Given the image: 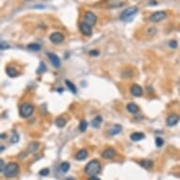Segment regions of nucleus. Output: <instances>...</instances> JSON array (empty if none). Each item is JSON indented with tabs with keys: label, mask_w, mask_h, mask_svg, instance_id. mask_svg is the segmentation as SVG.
Wrapping results in <instances>:
<instances>
[{
	"label": "nucleus",
	"mask_w": 180,
	"mask_h": 180,
	"mask_svg": "<svg viewBox=\"0 0 180 180\" xmlns=\"http://www.w3.org/2000/svg\"><path fill=\"white\" fill-rule=\"evenodd\" d=\"M101 170V164L98 160L96 159H92L91 160L87 165L85 167V173L91 175V176H95L97 174H99V172Z\"/></svg>",
	"instance_id": "obj_1"
},
{
	"label": "nucleus",
	"mask_w": 180,
	"mask_h": 180,
	"mask_svg": "<svg viewBox=\"0 0 180 180\" xmlns=\"http://www.w3.org/2000/svg\"><path fill=\"white\" fill-rule=\"evenodd\" d=\"M19 172V165L16 162H10L8 165L6 166L4 175L8 178H12L18 174Z\"/></svg>",
	"instance_id": "obj_2"
},
{
	"label": "nucleus",
	"mask_w": 180,
	"mask_h": 180,
	"mask_svg": "<svg viewBox=\"0 0 180 180\" xmlns=\"http://www.w3.org/2000/svg\"><path fill=\"white\" fill-rule=\"evenodd\" d=\"M137 11H138V8L137 7H129V8L126 9L121 13L120 19L122 21H124V22L131 21L132 18L135 16V14L137 13Z\"/></svg>",
	"instance_id": "obj_3"
},
{
	"label": "nucleus",
	"mask_w": 180,
	"mask_h": 180,
	"mask_svg": "<svg viewBox=\"0 0 180 180\" xmlns=\"http://www.w3.org/2000/svg\"><path fill=\"white\" fill-rule=\"evenodd\" d=\"M33 111H34L33 106L28 103H24L20 107V115L23 118H28V117L32 115Z\"/></svg>",
	"instance_id": "obj_4"
},
{
	"label": "nucleus",
	"mask_w": 180,
	"mask_h": 180,
	"mask_svg": "<svg viewBox=\"0 0 180 180\" xmlns=\"http://www.w3.org/2000/svg\"><path fill=\"white\" fill-rule=\"evenodd\" d=\"M96 16H95V14L92 12V11H87L85 13L84 15V21L86 24H88L89 26L92 27V26H95L96 24Z\"/></svg>",
	"instance_id": "obj_5"
},
{
	"label": "nucleus",
	"mask_w": 180,
	"mask_h": 180,
	"mask_svg": "<svg viewBox=\"0 0 180 180\" xmlns=\"http://www.w3.org/2000/svg\"><path fill=\"white\" fill-rule=\"evenodd\" d=\"M167 16V13L165 11H156L154 12L151 16H150V20L154 23H158L160 22L161 20H163L164 18H166Z\"/></svg>",
	"instance_id": "obj_6"
},
{
	"label": "nucleus",
	"mask_w": 180,
	"mask_h": 180,
	"mask_svg": "<svg viewBox=\"0 0 180 180\" xmlns=\"http://www.w3.org/2000/svg\"><path fill=\"white\" fill-rule=\"evenodd\" d=\"M46 55H47V57L49 58V59L51 60V63L53 64V66L55 68H59L60 65H61V62H60V59L57 56L56 54H54V53H46Z\"/></svg>",
	"instance_id": "obj_7"
},
{
	"label": "nucleus",
	"mask_w": 180,
	"mask_h": 180,
	"mask_svg": "<svg viewBox=\"0 0 180 180\" xmlns=\"http://www.w3.org/2000/svg\"><path fill=\"white\" fill-rule=\"evenodd\" d=\"M49 39L53 43H60L63 42L64 36L60 32H54L50 35Z\"/></svg>",
	"instance_id": "obj_8"
},
{
	"label": "nucleus",
	"mask_w": 180,
	"mask_h": 180,
	"mask_svg": "<svg viewBox=\"0 0 180 180\" xmlns=\"http://www.w3.org/2000/svg\"><path fill=\"white\" fill-rule=\"evenodd\" d=\"M180 118H179V116L176 115V114H171L168 116V118L166 120V124H167V126L168 127H174L175 126V124L179 122Z\"/></svg>",
	"instance_id": "obj_9"
},
{
	"label": "nucleus",
	"mask_w": 180,
	"mask_h": 180,
	"mask_svg": "<svg viewBox=\"0 0 180 180\" xmlns=\"http://www.w3.org/2000/svg\"><path fill=\"white\" fill-rule=\"evenodd\" d=\"M130 92H131L132 95H134L136 97H139V96H142V95H143V89H142V87H140V85L134 84V85L131 86Z\"/></svg>",
	"instance_id": "obj_10"
},
{
	"label": "nucleus",
	"mask_w": 180,
	"mask_h": 180,
	"mask_svg": "<svg viewBox=\"0 0 180 180\" xmlns=\"http://www.w3.org/2000/svg\"><path fill=\"white\" fill-rule=\"evenodd\" d=\"M80 31L82 32V34H84L85 36H92V27L89 26L86 23H82L80 25Z\"/></svg>",
	"instance_id": "obj_11"
},
{
	"label": "nucleus",
	"mask_w": 180,
	"mask_h": 180,
	"mask_svg": "<svg viewBox=\"0 0 180 180\" xmlns=\"http://www.w3.org/2000/svg\"><path fill=\"white\" fill-rule=\"evenodd\" d=\"M116 155V152L113 148H108L103 153H102V158L105 159H111L114 158V156Z\"/></svg>",
	"instance_id": "obj_12"
},
{
	"label": "nucleus",
	"mask_w": 180,
	"mask_h": 180,
	"mask_svg": "<svg viewBox=\"0 0 180 180\" xmlns=\"http://www.w3.org/2000/svg\"><path fill=\"white\" fill-rule=\"evenodd\" d=\"M130 139L132 142H139V140L144 139V134L142 132H134L130 135Z\"/></svg>",
	"instance_id": "obj_13"
},
{
	"label": "nucleus",
	"mask_w": 180,
	"mask_h": 180,
	"mask_svg": "<svg viewBox=\"0 0 180 180\" xmlns=\"http://www.w3.org/2000/svg\"><path fill=\"white\" fill-rule=\"evenodd\" d=\"M127 109L128 111V112L132 113V114H136L139 112L140 108L138 107V105H136L135 103H129L127 106Z\"/></svg>",
	"instance_id": "obj_14"
},
{
	"label": "nucleus",
	"mask_w": 180,
	"mask_h": 180,
	"mask_svg": "<svg viewBox=\"0 0 180 180\" xmlns=\"http://www.w3.org/2000/svg\"><path fill=\"white\" fill-rule=\"evenodd\" d=\"M121 130H122V127L120 126V124H114V126L108 131V135L114 136V135L118 134V133H120Z\"/></svg>",
	"instance_id": "obj_15"
},
{
	"label": "nucleus",
	"mask_w": 180,
	"mask_h": 180,
	"mask_svg": "<svg viewBox=\"0 0 180 180\" xmlns=\"http://www.w3.org/2000/svg\"><path fill=\"white\" fill-rule=\"evenodd\" d=\"M87 156H88V152H87V150L82 149V150L78 151V152L76 153V159L81 161V160H84L86 158H87Z\"/></svg>",
	"instance_id": "obj_16"
},
{
	"label": "nucleus",
	"mask_w": 180,
	"mask_h": 180,
	"mask_svg": "<svg viewBox=\"0 0 180 180\" xmlns=\"http://www.w3.org/2000/svg\"><path fill=\"white\" fill-rule=\"evenodd\" d=\"M140 164L142 165V167L145 168V169H150L153 167L154 162L151 159H143L142 161L140 162Z\"/></svg>",
	"instance_id": "obj_17"
},
{
	"label": "nucleus",
	"mask_w": 180,
	"mask_h": 180,
	"mask_svg": "<svg viewBox=\"0 0 180 180\" xmlns=\"http://www.w3.org/2000/svg\"><path fill=\"white\" fill-rule=\"evenodd\" d=\"M6 73L11 77H15V76H18V72L16 71V69L13 68V67H7L6 68Z\"/></svg>",
	"instance_id": "obj_18"
},
{
	"label": "nucleus",
	"mask_w": 180,
	"mask_h": 180,
	"mask_svg": "<svg viewBox=\"0 0 180 180\" xmlns=\"http://www.w3.org/2000/svg\"><path fill=\"white\" fill-rule=\"evenodd\" d=\"M101 123H102V117H101V116H97V117H95V118L92 120V127H95V128H98L100 127Z\"/></svg>",
	"instance_id": "obj_19"
},
{
	"label": "nucleus",
	"mask_w": 180,
	"mask_h": 180,
	"mask_svg": "<svg viewBox=\"0 0 180 180\" xmlns=\"http://www.w3.org/2000/svg\"><path fill=\"white\" fill-rule=\"evenodd\" d=\"M27 49L30 50V51L37 52V51H40L41 50V45L38 44V43H29L27 45Z\"/></svg>",
	"instance_id": "obj_20"
},
{
	"label": "nucleus",
	"mask_w": 180,
	"mask_h": 180,
	"mask_svg": "<svg viewBox=\"0 0 180 180\" xmlns=\"http://www.w3.org/2000/svg\"><path fill=\"white\" fill-rule=\"evenodd\" d=\"M38 148H39V143L36 142H33L28 145V151L30 153H34L38 150Z\"/></svg>",
	"instance_id": "obj_21"
},
{
	"label": "nucleus",
	"mask_w": 180,
	"mask_h": 180,
	"mask_svg": "<svg viewBox=\"0 0 180 180\" xmlns=\"http://www.w3.org/2000/svg\"><path fill=\"white\" fill-rule=\"evenodd\" d=\"M65 84L68 87V89L71 91L73 93H76V87L74 85V83H72L70 80H65Z\"/></svg>",
	"instance_id": "obj_22"
},
{
	"label": "nucleus",
	"mask_w": 180,
	"mask_h": 180,
	"mask_svg": "<svg viewBox=\"0 0 180 180\" xmlns=\"http://www.w3.org/2000/svg\"><path fill=\"white\" fill-rule=\"evenodd\" d=\"M87 127H88V123L83 120V121H81V122H80L79 127H78V129H79V131H80V132H84V131H86V129H87Z\"/></svg>",
	"instance_id": "obj_23"
},
{
	"label": "nucleus",
	"mask_w": 180,
	"mask_h": 180,
	"mask_svg": "<svg viewBox=\"0 0 180 180\" xmlns=\"http://www.w3.org/2000/svg\"><path fill=\"white\" fill-rule=\"evenodd\" d=\"M70 169V163L69 162H62L60 165V170L62 173H66L68 172V170Z\"/></svg>",
	"instance_id": "obj_24"
},
{
	"label": "nucleus",
	"mask_w": 180,
	"mask_h": 180,
	"mask_svg": "<svg viewBox=\"0 0 180 180\" xmlns=\"http://www.w3.org/2000/svg\"><path fill=\"white\" fill-rule=\"evenodd\" d=\"M45 71H46V66L44 64V62L42 61V62H40V65H39V68L37 70V72H38V74H43Z\"/></svg>",
	"instance_id": "obj_25"
},
{
	"label": "nucleus",
	"mask_w": 180,
	"mask_h": 180,
	"mask_svg": "<svg viewBox=\"0 0 180 180\" xmlns=\"http://www.w3.org/2000/svg\"><path fill=\"white\" fill-rule=\"evenodd\" d=\"M65 124H66V121L63 118H58L56 121V124L59 127H63L65 126Z\"/></svg>",
	"instance_id": "obj_26"
},
{
	"label": "nucleus",
	"mask_w": 180,
	"mask_h": 180,
	"mask_svg": "<svg viewBox=\"0 0 180 180\" xmlns=\"http://www.w3.org/2000/svg\"><path fill=\"white\" fill-rule=\"evenodd\" d=\"M163 144H164L163 139L160 138V137H156V145L158 146V147H161Z\"/></svg>",
	"instance_id": "obj_27"
},
{
	"label": "nucleus",
	"mask_w": 180,
	"mask_h": 180,
	"mask_svg": "<svg viewBox=\"0 0 180 180\" xmlns=\"http://www.w3.org/2000/svg\"><path fill=\"white\" fill-rule=\"evenodd\" d=\"M40 175H42V176H46V175H48V174H49V169H47V168H44V169H43V170H41L40 171Z\"/></svg>",
	"instance_id": "obj_28"
},
{
	"label": "nucleus",
	"mask_w": 180,
	"mask_h": 180,
	"mask_svg": "<svg viewBox=\"0 0 180 180\" xmlns=\"http://www.w3.org/2000/svg\"><path fill=\"white\" fill-rule=\"evenodd\" d=\"M18 140H19V136L17 134H13L11 137V143H18Z\"/></svg>",
	"instance_id": "obj_29"
},
{
	"label": "nucleus",
	"mask_w": 180,
	"mask_h": 180,
	"mask_svg": "<svg viewBox=\"0 0 180 180\" xmlns=\"http://www.w3.org/2000/svg\"><path fill=\"white\" fill-rule=\"evenodd\" d=\"M0 162H1V165H0V171H1V173H4L5 172V169H6V165H5V162L3 159L0 160Z\"/></svg>",
	"instance_id": "obj_30"
},
{
	"label": "nucleus",
	"mask_w": 180,
	"mask_h": 180,
	"mask_svg": "<svg viewBox=\"0 0 180 180\" xmlns=\"http://www.w3.org/2000/svg\"><path fill=\"white\" fill-rule=\"evenodd\" d=\"M169 44H170V46L172 48H176L177 47V42L176 41H171L169 43Z\"/></svg>",
	"instance_id": "obj_31"
},
{
	"label": "nucleus",
	"mask_w": 180,
	"mask_h": 180,
	"mask_svg": "<svg viewBox=\"0 0 180 180\" xmlns=\"http://www.w3.org/2000/svg\"><path fill=\"white\" fill-rule=\"evenodd\" d=\"M0 47H1V50H5L6 48H9V45H8L6 43L2 42L1 44H0Z\"/></svg>",
	"instance_id": "obj_32"
},
{
	"label": "nucleus",
	"mask_w": 180,
	"mask_h": 180,
	"mask_svg": "<svg viewBox=\"0 0 180 180\" xmlns=\"http://www.w3.org/2000/svg\"><path fill=\"white\" fill-rule=\"evenodd\" d=\"M156 32V29L154 28V27H152V28H150L149 30H148V34L151 35V36H153Z\"/></svg>",
	"instance_id": "obj_33"
},
{
	"label": "nucleus",
	"mask_w": 180,
	"mask_h": 180,
	"mask_svg": "<svg viewBox=\"0 0 180 180\" xmlns=\"http://www.w3.org/2000/svg\"><path fill=\"white\" fill-rule=\"evenodd\" d=\"M90 55H91V56L95 57V56H98V55H99V52H98L97 50H92V51L90 52Z\"/></svg>",
	"instance_id": "obj_34"
},
{
	"label": "nucleus",
	"mask_w": 180,
	"mask_h": 180,
	"mask_svg": "<svg viewBox=\"0 0 180 180\" xmlns=\"http://www.w3.org/2000/svg\"><path fill=\"white\" fill-rule=\"evenodd\" d=\"M89 180H101V179L99 177H97L96 175H95V176H91Z\"/></svg>",
	"instance_id": "obj_35"
},
{
	"label": "nucleus",
	"mask_w": 180,
	"mask_h": 180,
	"mask_svg": "<svg viewBox=\"0 0 180 180\" xmlns=\"http://www.w3.org/2000/svg\"><path fill=\"white\" fill-rule=\"evenodd\" d=\"M5 137H7V135H6V134H4V133H3V134H1V139H4Z\"/></svg>",
	"instance_id": "obj_36"
},
{
	"label": "nucleus",
	"mask_w": 180,
	"mask_h": 180,
	"mask_svg": "<svg viewBox=\"0 0 180 180\" xmlns=\"http://www.w3.org/2000/svg\"><path fill=\"white\" fill-rule=\"evenodd\" d=\"M4 151V146H1V152Z\"/></svg>",
	"instance_id": "obj_37"
},
{
	"label": "nucleus",
	"mask_w": 180,
	"mask_h": 180,
	"mask_svg": "<svg viewBox=\"0 0 180 180\" xmlns=\"http://www.w3.org/2000/svg\"><path fill=\"white\" fill-rule=\"evenodd\" d=\"M66 180H74V179H73V178H67Z\"/></svg>",
	"instance_id": "obj_38"
}]
</instances>
